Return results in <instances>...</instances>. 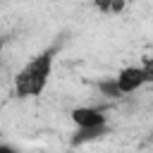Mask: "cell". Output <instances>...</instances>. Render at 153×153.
Masks as SVG:
<instances>
[{
  "instance_id": "1",
  "label": "cell",
  "mask_w": 153,
  "mask_h": 153,
  "mask_svg": "<svg viewBox=\"0 0 153 153\" xmlns=\"http://www.w3.org/2000/svg\"><path fill=\"white\" fill-rule=\"evenodd\" d=\"M55 57H57V45H50L41 53H36L14 76V96L19 98H38L53 76L55 69Z\"/></svg>"
},
{
  "instance_id": "2",
  "label": "cell",
  "mask_w": 153,
  "mask_h": 153,
  "mask_svg": "<svg viewBox=\"0 0 153 153\" xmlns=\"http://www.w3.org/2000/svg\"><path fill=\"white\" fill-rule=\"evenodd\" d=\"M74 127L86 134V136H100L105 129H108V115L100 110V108H93V105H76L72 112H69Z\"/></svg>"
},
{
  "instance_id": "3",
  "label": "cell",
  "mask_w": 153,
  "mask_h": 153,
  "mask_svg": "<svg viewBox=\"0 0 153 153\" xmlns=\"http://www.w3.org/2000/svg\"><path fill=\"white\" fill-rule=\"evenodd\" d=\"M115 84H117L120 96H129V93L143 88V86L148 84L146 67H143V65H129V67H122V69L115 74Z\"/></svg>"
},
{
  "instance_id": "4",
  "label": "cell",
  "mask_w": 153,
  "mask_h": 153,
  "mask_svg": "<svg viewBox=\"0 0 153 153\" xmlns=\"http://www.w3.org/2000/svg\"><path fill=\"white\" fill-rule=\"evenodd\" d=\"M96 5L100 10H105V12H120L127 2H122V0H96Z\"/></svg>"
},
{
  "instance_id": "5",
  "label": "cell",
  "mask_w": 153,
  "mask_h": 153,
  "mask_svg": "<svg viewBox=\"0 0 153 153\" xmlns=\"http://www.w3.org/2000/svg\"><path fill=\"white\" fill-rule=\"evenodd\" d=\"M122 2H127V5H129V2H136V0H122Z\"/></svg>"
}]
</instances>
